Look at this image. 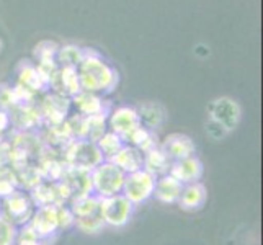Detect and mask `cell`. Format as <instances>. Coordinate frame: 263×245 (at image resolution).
Segmentation results:
<instances>
[{"label":"cell","mask_w":263,"mask_h":245,"mask_svg":"<svg viewBox=\"0 0 263 245\" xmlns=\"http://www.w3.org/2000/svg\"><path fill=\"white\" fill-rule=\"evenodd\" d=\"M136 211V206L123 193H118L108 198H102L98 204V214L103 219L105 225L110 228H124Z\"/></svg>","instance_id":"3957f363"},{"label":"cell","mask_w":263,"mask_h":245,"mask_svg":"<svg viewBox=\"0 0 263 245\" xmlns=\"http://www.w3.org/2000/svg\"><path fill=\"white\" fill-rule=\"evenodd\" d=\"M181 188H183V185L177 178H174L170 174H165L156 178V186H154L152 196L164 204H175L180 198Z\"/></svg>","instance_id":"7c38bea8"},{"label":"cell","mask_w":263,"mask_h":245,"mask_svg":"<svg viewBox=\"0 0 263 245\" xmlns=\"http://www.w3.org/2000/svg\"><path fill=\"white\" fill-rule=\"evenodd\" d=\"M154 186H156V177L151 175L144 168L128 174L124 178L121 193L129 199L134 206H139L146 203L149 198H152Z\"/></svg>","instance_id":"5b68a950"},{"label":"cell","mask_w":263,"mask_h":245,"mask_svg":"<svg viewBox=\"0 0 263 245\" xmlns=\"http://www.w3.org/2000/svg\"><path fill=\"white\" fill-rule=\"evenodd\" d=\"M0 214L15 228L28 224L34 213V204L31 203L30 195H26L22 190H15L12 195L0 199Z\"/></svg>","instance_id":"277c9868"},{"label":"cell","mask_w":263,"mask_h":245,"mask_svg":"<svg viewBox=\"0 0 263 245\" xmlns=\"http://www.w3.org/2000/svg\"><path fill=\"white\" fill-rule=\"evenodd\" d=\"M61 159L67 167L84 168L88 172H92L97 165H100L105 160L103 154L100 152L97 144L85 139H79L67 144L64 154H61Z\"/></svg>","instance_id":"7a4b0ae2"},{"label":"cell","mask_w":263,"mask_h":245,"mask_svg":"<svg viewBox=\"0 0 263 245\" xmlns=\"http://www.w3.org/2000/svg\"><path fill=\"white\" fill-rule=\"evenodd\" d=\"M76 225V216L70 211V208L67 204L58 208V228L61 231H67Z\"/></svg>","instance_id":"44dd1931"},{"label":"cell","mask_w":263,"mask_h":245,"mask_svg":"<svg viewBox=\"0 0 263 245\" xmlns=\"http://www.w3.org/2000/svg\"><path fill=\"white\" fill-rule=\"evenodd\" d=\"M126 174L118 168L110 160H103L90 172V180H92V193L95 196L108 198L121 193Z\"/></svg>","instance_id":"6da1fadb"},{"label":"cell","mask_w":263,"mask_h":245,"mask_svg":"<svg viewBox=\"0 0 263 245\" xmlns=\"http://www.w3.org/2000/svg\"><path fill=\"white\" fill-rule=\"evenodd\" d=\"M95 144L98 146L100 152L103 154V159H105V160H110V159L115 156V154L124 146V142H123V139H121V136H118V134H115V133L103 134L102 138H100Z\"/></svg>","instance_id":"ac0fdd59"},{"label":"cell","mask_w":263,"mask_h":245,"mask_svg":"<svg viewBox=\"0 0 263 245\" xmlns=\"http://www.w3.org/2000/svg\"><path fill=\"white\" fill-rule=\"evenodd\" d=\"M30 228L38 235V239L46 242L51 235L58 232V208L48 206V208H36L31 219Z\"/></svg>","instance_id":"52a82bcc"},{"label":"cell","mask_w":263,"mask_h":245,"mask_svg":"<svg viewBox=\"0 0 263 245\" xmlns=\"http://www.w3.org/2000/svg\"><path fill=\"white\" fill-rule=\"evenodd\" d=\"M208 201V190L201 183V181H195V183L183 185L181 193L177 204L180 206V210L183 211H199Z\"/></svg>","instance_id":"30bf717a"},{"label":"cell","mask_w":263,"mask_h":245,"mask_svg":"<svg viewBox=\"0 0 263 245\" xmlns=\"http://www.w3.org/2000/svg\"><path fill=\"white\" fill-rule=\"evenodd\" d=\"M206 133L208 136H210L211 139L217 141V139H222L226 134H228V129L224 128V126H221L219 123H216L211 120V123L206 126Z\"/></svg>","instance_id":"7402d4cb"},{"label":"cell","mask_w":263,"mask_h":245,"mask_svg":"<svg viewBox=\"0 0 263 245\" xmlns=\"http://www.w3.org/2000/svg\"><path fill=\"white\" fill-rule=\"evenodd\" d=\"M31 203L34 208H48V206H64L66 201L64 198L61 196V192L58 188V181H41V183L36 185L31 192H28Z\"/></svg>","instance_id":"9c48e42d"},{"label":"cell","mask_w":263,"mask_h":245,"mask_svg":"<svg viewBox=\"0 0 263 245\" xmlns=\"http://www.w3.org/2000/svg\"><path fill=\"white\" fill-rule=\"evenodd\" d=\"M76 228L79 231H82L84 234H98L102 232L105 228L103 219L100 217V214H92L87 217H76Z\"/></svg>","instance_id":"d6986e66"},{"label":"cell","mask_w":263,"mask_h":245,"mask_svg":"<svg viewBox=\"0 0 263 245\" xmlns=\"http://www.w3.org/2000/svg\"><path fill=\"white\" fill-rule=\"evenodd\" d=\"M98 204H100V198L95 196L93 193L80 196V198H74L69 201V208L76 217H87V216L97 214Z\"/></svg>","instance_id":"e0dca14e"},{"label":"cell","mask_w":263,"mask_h":245,"mask_svg":"<svg viewBox=\"0 0 263 245\" xmlns=\"http://www.w3.org/2000/svg\"><path fill=\"white\" fill-rule=\"evenodd\" d=\"M160 149L167 154L172 162H175V160H181V159L195 156L196 146L185 134H170L165 138V141L160 144Z\"/></svg>","instance_id":"8fae6325"},{"label":"cell","mask_w":263,"mask_h":245,"mask_svg":"<svg viewBox=\"0 0 263 245\" xmlns=\"http://www.w3.org/2000/svg\"><path fill=\"white\" fill-rule=\"evenodd\" d=\"M16 228L0 214V245H15Z\"/></svg>","instance_id":"ffe728a7"},{"label":"cell","mask_w":263,"mask_h":245,"mask_svg":"<svg viewBox=\"0 0 263 245\" xmlns=\"http://www.w3.org/2000/svg\"><path fill=\"white\" fill-rule=\"evenodd\" d=\"M168 174L174 178H177L181 185H188V183H195V181L201 180L204 174V165L196 156H192V157L172 162Z\"/></svg>","instance_id":"ba28073f"},{"label":"cell","mask_w":263,"mask_h":245,"mask_svg":"<svg viewBox=\"0 0 263 245\" xmlns=\"http://www.w3.org/2000/svg\"><path fill=\"white\" fill-rule=\"evenodd\" d=\"M59 181L67 190L70 199L92 193V180H90V172L88 170L66 165L64 174H62Z\"/></svg>","instance_id":"8992f818"},{"label":"cell","mask_w":263,"mask_h":245,"mask_svg":"<svg viewBox=\"0 0 263 245\" xmlns=\"http://www.w3.org/2000/svg\"><path fill=\"white\" fill-rule=\"evenodd\" d=\"M213 121L219 123L226 129L231 131L237 126L239 121V108L231 100H217L211 108Z\"/></svg>","instance_id":"5bb4252c"},{"label":"cell","mask_w":263,"mask_h":245,"mask_svg":"<svg viewBox=\"0 0 263 245\" xmlns=\"http://www.w3.org/2000/svg\"><path fill=\"white\" fill-rule=\"evenodd\" d=\"M170 167H172V160L168 159L167 154L160 149V146L144 154L142 168L146 170V172H149V174L154 175L156 178L168 174Z\"/></svg>","instance_id":"9a60e30c"},{"label":"cell","mask_w":263,"mask_h":245,"mask_svg":"<svg viewBox=\"0 0 263 245\" xmlns=\"http://www.w3.org/2000/svg\"><path fill=\"white\" fill-rule=\"evenodd\" d=\"M138 126H139V118L133 110H120L118 113H115L111 120L113 133L121 136V139L134 128H138Z\"/></svg>","instance_id":"2e32d148"},{"label":"cell","mask_w":263,"mask_h":245,"mask_svg":"<svg viewBox=\"0 0 263 245\" xmlns=\"http://www.w3.org/2000/svg\"><path fill=\"white\" fill-rule=\"evenodd\" d=\"M111 163L123 170L126 175L133 174V172H138L142 168V163H144V154L136 149L133 146H123L120 150H118L115 156L110 159Z\"/></svg>","instance_id":"4fadbf2b"}]
</instances>
